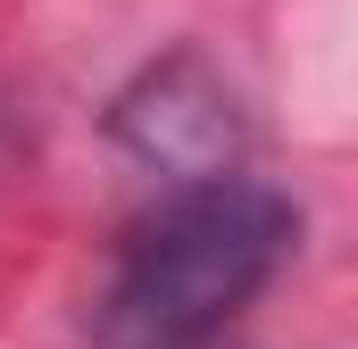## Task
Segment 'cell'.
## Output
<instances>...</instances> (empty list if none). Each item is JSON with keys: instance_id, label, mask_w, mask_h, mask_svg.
I'll use <instances>...</instances> for the list:
<instances>
[{"instance_id": "obj_2", "label": "cell", "mask_w": 358, "mask_h": 349, "mask_svg": "<svg viewBox=\"0 0 358 349\" xmlns=\"http://www.w3.org/2000/svg\"><path fill=\"white\" fill-rule=\"evenodd\" d=\"M108 125H117V142H125L142 167L176 174V183L234 174V158H242V108H234L225 75H217L200 50H176V59L142 67V84L117 91Z\"/></svg>"}, {"instance_id": "obj_1", "label": "cell", "mask_w": 358, "mask_h": 349, "mask_svg": "<svg viewBox=\"0 0 358 349\" xmlns=\"http://www.w3.org/2000/svg\"><path fill=\"white\" fill-rule=\"evenodd\" d=\"M300 242V208L250 183L208 174L176 183L125 242L100 283V349H208Z\"/></svg>"}]
</instances>
